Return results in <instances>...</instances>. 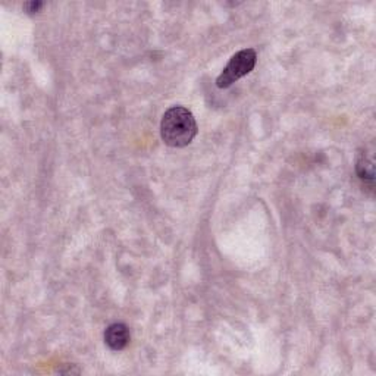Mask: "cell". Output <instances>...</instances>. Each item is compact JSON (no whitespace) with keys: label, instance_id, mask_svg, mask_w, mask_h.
Here are the masks:
<instances>
[{"label":"cell","instance_id":"obj_1","mask_svg":"<svg viewBox=\"0 0 376 376\" xmlns=\"http://www.w3.org/2000/svg\"><path fill=\"white\" fill-rule=\"evenodd\" d=\"M199 127L195 115L184 106L169 108L160 122V136L169 147H187L196 138Z\"/></svg>","mask_w":376,"mask_h":376},{"label":"cell","instance_id":"obj_2","mask_svg":"<svg viewBox=\"0 0 376 376\" xmlns=\"http://www.w3.org/2000/svg\"><path fill=\"white\" fill-rule=\"evenodd\" d=\"M258 62V53L253 49H244L234 55L225 69L222 71L221 75L216 78V87L218 88H228L234 83L242 77L249 75L253 69H255Z\"/></svg>","mask_w":376,"mask_h":376},{"label":"cell","instance_id":"obj_3","mask_svg":"<svg viewBox=\"0 0 376 376\" xmlns=\"http://www.w3.org/2000/svg\"><path fill=\"white\" fill-rule=\"evenodd\" d=\"M129 340V329L125 323H112L105 331V342L114 351L124 350Z\"/></svg>","mask_w":376,"mask_h":376},{"label":"cell","instance_id":"obj_4","mask_svg":"<svg viewBox=\"0 0 376 376\" xmlns=\"http://www.w3.org/2000/svg\"><path fill=\"white\" fill-rule=\"evenodd\" d=\"M355 172L362 181H369L373 184L375 178V171H373V159L368 158V155L362 151L358 159V164H355Z\"/></svg>","mask_w":376,"mask_h":376},{"label":"cell","instance_id":"obj_5","mask_svg":"<svg viewBox=\"0 0 376 376\" xmlns=\"http://www.w3.org/2000/svg\"><path fill=\"white\" fill-rule=\"evenodd\" d=\"M42 8H43L42 2H27V3H24V9L27 11V14H37Z\"/></svg>","mask_w":376,"mask_h":376}]
</instances>
